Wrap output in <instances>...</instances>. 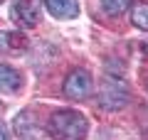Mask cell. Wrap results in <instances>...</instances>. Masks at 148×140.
<instances>
[{
	"label": "cell",
	"mask_w": 148,
	"mask_h": 140,
	"mask_svg": "<svg viewBox=\"0 0 148 140\" xmlns=\"http://www.w3.org/2000/svg\"><path fill=\"white\" fill-rule=\"evenodd\" d=\"M45 7L57 20H74V17H79V0H45Z\"/></svg>",
	"instance_id": "obj_7"
},
{
	"label": "cell",
	"mask_w": 148,
	"mask_h": 140,
	"mask_svg": "<svg viewBox=\"0 0 148 140\" xmlns=\"http://www.w3.org/2000/svg\"><path fill=\"white\" fill-rule=\"evenodd\" d=\"M10 17L20 27H35L40 25V17H42V3L40 0H12Z\"/></svg>",
	"instance_id": "obj_4"
},
{
	"label": "cell",
	"mask_w": 148,
	"mask_h": 140,
	"mask_svg": "<svg viewBox=\"0 0 148 140\" xmlns=\"http://www.w3.org/2000/svg\"><path fill=\"white\" fill-rule=\"evenodd\" d=\"M99 5H101V10H104L106 15L116 17V15H121V12L128 10L131 0H99Z\"/></svg>",
	"instance_id": "obj_10"
},
{
	"label": "cell",
	"mask_w": 148,
	"mask_h": 140,
	"mask_svg": "<svg viewBox=\"0 0 148 140\" xmlns=\"http://www.w3.org/2000/svg\"><path fill=\"white\" fill-rule=\"evenodd\" d=\"M0 3H5V0H0Z\"/></svg>",
	"instance_id": "obj_12"
},
{
	"label": "cell",
	"mask_w": 148,
	"mask_h": 140,
	"mask_svg": "<svg viewBox=\"0 0 148 140\" xmlns=\"http://www.w3.org/2000/svg\"><path fill=\"white\" fill-rule=\"evenodd\" d=\"M12 128L20 140H42V125L37 120V113L32 111H20L12 120Z\"/></svg>",
	"instance_id": "obj_5"
},
{
	"label": "cell",
	"mask_w": 148,
	"mask_h": 140,
	"mask_svg": "<svg viewBox=\"0 0 148 140\" xmlns=\"http://www.w3.org/2000/svg\"><path fill=\"white\" fill-rule=\"evenodd\" d=\"M146 88H148V84H146Z\"/></svg>",
	"instance_id": "obj_13"
},
{
	"label": "cell",
	"mask_w": 148,
	"mask_h": 140,
	"mask_svg": "<svg viewBox=\"0 0 148 140\" xmlns=\"http://www.w3.org/2000/svg\"><path fill=\"white\" fill-rule=\"evenodd\" d=\"M131 22H133V27L148 32V0H138L136 3V7L131 10Z\"/></svg>",
	"instance_id": "obj_9"
},
{
	"label": "cell",
	"mask_w": 148,
	"mask_h": 140,
	"mask_svg": "<svg viewBox=\"0 0 148 140\" xmlns=\"http://www.w3.org/2000/svg\"><path fill=\"white\" fill-rule=\"evenodd\" d=\"M22 91V74L15 67H8V64H0V93H8V96H15Z\"/></svg>",
	"instance_id": "obj_8"
},
{
	"label": "cell",
	"mask_w": 148,
	"mask_h": 140,
	"mask_svg": "<svg viewBox=\"0 0 148 140\" xmlns=\"http://www.w3.org/2000/svg\"><path fill=\"white\" fill-rule=\"evenodd\" d=\"M27 47H30V39H27L25 32H20V30H0V54L17 57V54L27 52Z\"/></svg>",
	"instance_id": "obj_6"
},
{
	"label": "cell",
	"mask_w": 148,
	"mask_h": 140,
	"mask_svg": "<svg viewBox=\"0 0 148 140\" xmlns=\"http://www.w3.org/2000/svg\"><path fill=\"white\" fill-rule=\"evenodd\" d=\"M94 91V79L86 69H74L67 79H64V96L72 101H84L89 99V93Z\"/></svg>",
	"instance_id": "obj_3"
},
{
	"label": "cell",
	"mask_w": 148,
	"mask_h": 140,
	"mask_svg": "<svg viewBox=\"0 0 148 140\" xmlns=\"http://www.w3.org/2000/svg\"><path fill=\"white\" fill-rule=\"evenodd\" d=\"M0 140H10V130H8L3 123H0Z\"/></svg>",
	"instance_id": "obj_11"
},
{
	"label": "cell",
	"mask_w": 148,
	"mask_h": 140,
	"mask_svg": "<svg viewBox=\"0 0 148 140\" xmlns=\"http://www.w3.org/2000/svg\"><path fill=\"white\" fill-rule=\"evenodd\" d=\"M131 99V91H128V84L121 76H114V74H106L104 84L99 86V106L104 111H121L123 106H128Z\"/></svg>",
	"instance_id": "obj_2"
},
{
	"label": "cell",
	"mask_w": 148,
	"mask_h": 140,
	"mask_svg": "<svg viewBox=\"0 0 148 140\" xmlns=\"http://www.w3.org/2000/svg\"><path fill=\"white\" fill-rule=\"evenodd\" d=\"M89 133V120L74 108L54 111L47 120V135L52 140H84Z\"/></svg>",
	"instance_id": "obj_1"
}]
</instances>
